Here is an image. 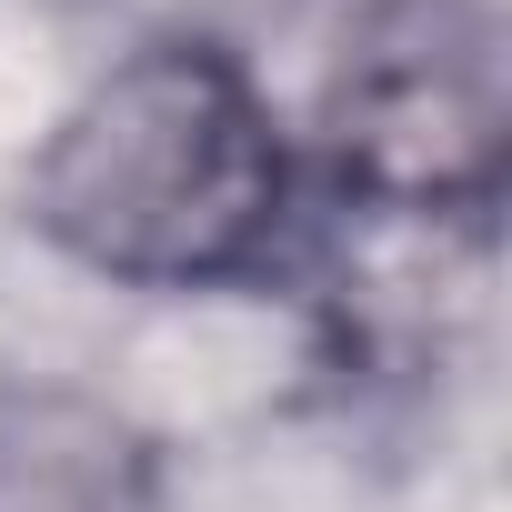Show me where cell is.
Wrapping results in <instances>:
<instances>
[{"label":"cell","mask_w":512,"mask_h":512,"mask_svg":"<svg viewBox=\"0 0 512 512\" xmlns=\"http://www.w3.org/2000/svg\"><path fill=\"white\" fill-rule=\"evenodd\" d=\"M292 201L302 161L272 91L191 31L121 51L31 161V231L121 292L262 282L292 241Z\"/></svg>","instance_id":"cell-1"},{"label":"cell","mask_w":512,"mask_h":512,"mask_svg":"<svg viewBox=\"0 0 512 512\" xmlns=\"http://www.w3.org/2000/svg\"><path fill=\"white\" fill-rule=\"evenodd\" d=\"M332 181L402 221H482L512 161L502 21L482 0H372L322 91Z\"/></svg>","instance_id":"cell-2"},{"label":"cell","mask_w":512,"mask_h":512,"mask_svg":"<svg viewBox=\"0 0 512 512\" xmlns=\"http://www.w3.org/2000/svg\"><path fill=\"white\" fill-rule=\"evenodd\" d=\"M0 512H171L161 442L81 382H0Z\"/></svg>","instance_id":"cell-3"}]
</instances>
